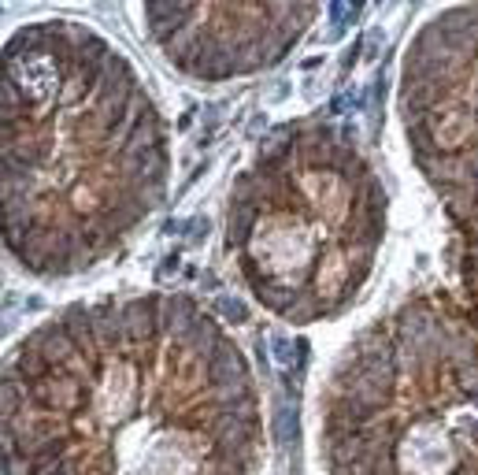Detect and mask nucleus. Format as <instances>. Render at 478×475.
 Returning <instances> with one entry per match:
<instances>
[{
	"label": "nucleus",
	"mask_w": 478,
	"mask_h": 475,
	"mask_svg": "<svg viewBox=\"0 0 478 475\" xmlns=\"http://www.w3.org/2000/svg\"><path fill=\"white\" fill-rule=\"evenodd\" d=\"M389 193L349 131H282L237 178L226 249L259 305L293 323L338 316L371 278Z\"/></svg>",
	"instance_id": "nucleus-1"
},
{
	"label": "nucleus",
	"mask_w": 478,
	"mask_h": 475,
	"mask_svg": "<svg viewBox=\"0 0 478 475\" xmlns=\"http://www.w3.org/2000/svg\"><path fill=\"white\" fill-rule=\"evenodd\" d=\"M334 475H478V316L411 297L349 349L327 401Z\"/></svg>",
	"instance_id": "nucleus-2"
},
{
	"label": "nucleus",
	"mask_w": 478,
	"mask_h": 475,
	"mask_svg": "<svg viewBox=\"0 0 478 475\" xmlns=\"http://www.w3.org/2000/svg\"><path fill=\"white\" fill-rule=\"evenodd\" d=\"M400 115L427 182L456 212L478 197V8H452L411 41Z\"/></svg>",
	"instance_id": "nucleus-3"
},
{
	"label": "nucleus",
	"mask_w": 478,
	"mask_h": 475,
	"mask_svg": "<svg viewBox=\"0 0 478 475\" xmlns=\"http://www.w3.org/2000/svg\"><path fill=\"white\" fill-rule=\"evenodd\" d=\"M315 8L300 4H148V34L186 74L223 82L278 63Z\"/></svg>",
	"instance_id": "nucleus-4"
},
{
	"label": "nucleus",
	"mask_w": 478,
	"mask_h": 475,
	"mask_svg": "<svg viewBox=\"0 0 478 475\" xmlns=\"http://www.w3.org/2000/svg\"><path fill=\"white\" fill-rule=\"evenodd\" d=\"M26 408V386L15 375L0 372V419H19Z\"/></svg>",
	"instance_id": "nucleus-5"
},
{
	"label": "nucleus",
	"mask_w": 478,
	"mask_h": 475,
	"mask_svg": "<svg viewBox=\"0 0 478 475\" xmlns=\"http://www.w3.org/2000/svg\"><path fill=\"white\" fill-rule=\"evenodd\" d=\"M215 308H219V312H223V316L230 319V323H241V319L248 316L245 305H241V301H234V297H219V301H215Z\"/></svg>",
	"instance_id": "nucleus-6"
}]
</instances>
